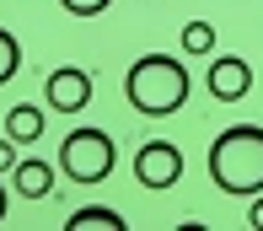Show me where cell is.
Here are the masks:
<instances>
[{
	"label": "cell",
	"mask_w": 263,
	"mask_h": 231,
	"mask_svg": "<svg viewBox=\"0 0 263 231\" xmlns=\"http://www.w3.org/2000/svg\"><path fill=\"white\" fill-rule=\"evenodd\" d=\"M135 177L145 188H172L177 177H183V151H177L172 140H145L135 151Z\"/></svg>",
	"instance_id": "4"
},
{
	"label": "cell",
	"mask_w": 263,
	"mask_h": 231,
	"mask_svg": "<svg viewBox=\"0 0 263 231\" xmlns=\"http://www.w3.org/2000/svg\"><path fill=\"white\" fill-rule=\"evenodd\" d=\"M113 162H118V145L107 129H70L65 140H59V172L65 177H76V183H102L107 172H113Z\"/></svg>",
	"instance_id": "3"
},
{
	"label": "cell",
	"mask_w": 263,
	"mask_h": 231,
	"mask_svg": "<svg viewBox=\"0 0 263 231\" xmlns=\"http://www.w3.org/2000/svg\"><path fill=\"white\" fill-rule=\"evenodd\" d=\"M16 70H22V43L11 38L6 27H0V86H6V81L16 76Z\"/></svg>",
	"instance_id": "11"
},
{
	"label": "cell",
	"mask_w": 263,
	"mask_h": 231,
	"mask_svg": "<svg viewBox=\"0 0 263 231\" xmlns=\"http://www.w3.org/2000/svg\"><path fill=\"white\" fill-rule=\"evenodd\" d=\"M43 97H49L54 113H81V108L91 102V76L76 65H59L49 81H43Z\"/></svg>",
	"instance_id": "5"
},
{
	"label": "cell",
	"mask_w": 263,
	"mask_h": 231,
	"mask_svg": "<svg viewBox=\"0 0 263 231\" xmlns=\"http://www.w3.org/2000/svg\"><path fill=\"white\" fill-rule=\"evenodd\" d=\"M204 81H210V97H215V102H242V97L253 92V65H247L242 54H220L210 65Z\"/></svg>",
	"instance_id": "6"
},
{
	"label": "cell",
	"mask_w": 263,
	"mask_h": 231,
	"mask_svg": "<svg viewBox=\"0 0 263 231\" xmlns=\"http://www.w3.org/2000/svg\"><path fill=\"white\" fill-rule=\"evenodd\" d=\"M6 135L16 140V145H32V140H43V108H32V102H16L6 113Z\"/></svg>",
	"instance_id": "7"
},
{
	"label": "cell",
	"mask_w": 263,
	"mask_h": 231,
	"mask_svg": "<svg viewBox=\"0 0 263 231\" xmlns=\"http://www.w3.org/2000/svg\"><path fill=\"white\" fill-rule=\"evenodd\" d=\"M6 167H16V140H11V135L0 140V172H6Z\"/></svg>",
	"instance_id": "13"
},
{
	"label": "cell",
	"mask_w": 263,
	"mask_h": 231,
	"mask_svg": "<svg viewBox=\"0 0 263 231\" xmlns=\"http://www.w3.org/2000/svg\"><path fill=\"white\" fill-rule=\"evenodd\" d=\"M6 210H11V193H6V183H0V221H6Z\"/></svg>",
	"instance_id": "15"
},
{
	"label": "cell",
	"mask_w": 263,
	"mask_h": 231,
	"mask_svg": "<svg viewBox=\"0 0 263 231\" xmlns=\"http://www.w3.org/2000/svg\"><path fill=\"white\" fill-rule=\"evenodd\" d=\"M65 231H124V215L107 210V204H81Z\"/></svg>",
	"instance_id": "9"
},
{
	"label": "cell",
	"mask_w": 263,
	"mask_h": 231,
	"mask_svg": "<svg viewBox=\"0 0 263 231\" xmlns=\"http://www.w3.org/2000/svg\"><path fill=\"white\" fill-rule=\"evenodd\" d=\"M210 183L231 199L263 193V124H231L210 145Z\"/></svg>",
	"instance_id": "1"
},
{
	"label": "cell",
	"mask_w": 263,
	"mask_h": 231,
	"mask_svg": "<svg viewBox=\"0 0 263 231\" xmlns=\"http://www.w3.org/2000/svg\"><path fill=\"white\" fill-rule=\"evenodd\" d=\"M11 183H16V193H22V199H43V193L54 188V167H49V162H22Z\"/></svg>",
	"instance_id": "8"
},
{
	"label": "cell",
	"mask_w": 263,
	"mask_h": 231,
	"mask_svg": "<svg viewBox=\"0 0 263 231\" xmlns=\"http://www.w3.org/2000/svg\"><path fill=\"white\" fill-rule=\"evenodd\" d=\"M59 6H65L70 16H102V11L113 6V0H59Z\"/></svg>",
	"instance_id": "12"
},
{
	"label": "cell",
	"mask_w": 263,
	"mask_h": 231,
	"mask_svg": "<svg viewBox=\"0 0 263 231\" xmlns=\"http://www.w3.org/2000/svg\"><path fill=\"white\" fill-rule=\"evenodd\" d=\"M247 226L263 231V193H253V210H247Z\"/></svg>",
	"instance_id": "14"
},
{
	"label": "cell",
	"mask_w": 263,
	"mask_h": 231,
	"mask_svg": "<svg viewBox=\"0 0 263 231\" xmlns=\"http://www.w3.org/2000/svg\"><path fill=\"white\" fill-rule=\"evenodd\" d=\"M124 97L135 113L145 118H166L188 102V65L177 54H140L124 76Z\"/></svg>",
	"instance_id": "2"
},
{
	"label": "cell",
	"mask_w": 263,
	"mask_h": 231,
	"mask_svg": "<svg viewBox=\"0 0 263 231\" xmlns=\"http://www.w3.org/2000/svg\"><path fill=\"white\" fill-rule=\"evenodd\" d=\"M215 48V27L210 22H188L183 27V54H210Z\"/></svg>",
	"instance_id": "10"
}]
</instances>
